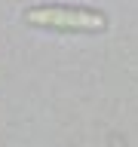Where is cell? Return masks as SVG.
Masks as SVG:
<instances>
[{"label": "cell", "mask_w": 138, "mask_h": 147, "mask_svg": "<svg viewBox=\"0 0 138 147\" xmlns=\"http://www.w3.org/2000/svg\"><path fill=\"white\" fill-rule=\"evenodd\" d=\"M25 25L40 31H58V34H104L108 16L89 6H62V3H40L22 12Z\"/></svg>", "instance_id": "obj_1"}]
</instances>
